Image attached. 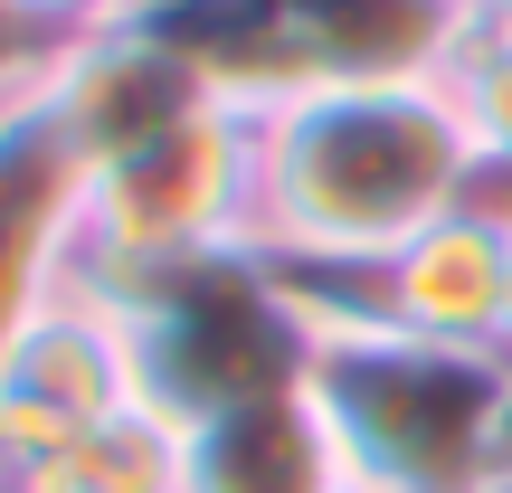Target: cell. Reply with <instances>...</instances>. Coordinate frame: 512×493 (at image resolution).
Segmentation results:
<instances>
[{
    "label": "cell",
    "mask_w": 512,
    "mask_h": 493,
    "mask_svg": "<svg viewBox=\"0 0 512 493\" xmlns=\"http://www.w3.org/2000/svg\"><path fill=\"white\" fill-rule=\"evenodd\" d=\"M484 162L437 76L313 86L256 114V247L304 275H370L465 209Z\"/></svg>",
    "instance_id": "obj_1"
},
{
    "label": "cell",
    "mask_w": 512,
    "mask_h": 493,
    "mask_svg": "<svg viewBox=\"0 0 512 493\" xmlns=\"http://www.w3.org/2000/svg\"><path fill=\"white\" fill-rule=\"evenodd\" d=\"M48 95H57V114H67V133L86 143L95 171L124 162V152H143L152 133H171L181 114L219 105L143 19H105V29L67 38V48L48 57Z\"/></svg>",
    "instance_id": "obj_7"
},
{
    "label": "cell",
    "mask_w": 512,
    "mask_h": 493,
    "mask_svg": "<svg viewBox=\"0 0 512 493\" xmlns=\"http://www.w3.org/2000/svg\"><path fill=\"white\" fill-rule=\"evenodd\" d=\"M48 493H181V427H162L152 408H114L48 465Z\"/></svg>",
    "instance_id": "obj_12"
},
{
    "label": "cell",
    "mask_w": 512,
    "mask_h": 493,
    "mask_svg": "<svg viewBox=\"0 0 512 493\" xmlns=\"http://www.w3.org/2000/svg\"><path fill=\"white\" fill-rule=\"evenodd\" d=\"M503 361H512V275H503Z\"/></svg>",
    "instance_id": "obj_15"
},
{
    "label": "cell",
    "mask_w": 512,
    "mask_h": 493,
    "mask_svg": "<svg viewBox=\"0 0 512 493\" xmlns=\"http://www.w3.org/2000/svg\"><path fill=\"white\" fill-rule=\"evenodd\" d=\"M503 351H446L399 323H342L313 342V408L351 493H484L503 408Z\"/></svg>",
    "instance_id": "obj_3"
},
{
    "label": "cell",
    "mask_w": 512,
    "mask_h": 493,
    "mask_svg": "<svg viewBox=\"0 0 512 493\" xmlns=\"http://www.w3.org/2000/svg\"><path fill=\"white\" fill-rule=\"evenodd\" d=\"M228 238H256V114L200 105L143 152L95 171L86 266H162Z\"/></svg>",
    "instance_id": "obj_4"
},
{
    "label": "cell",
    "mask_w": 512,
    "mask_h": 493,
    "mask_svg": "<svg viewBox=\"0 0 512 493\" xmlns=\"http://www.w3.org/2000/svg\"><path fill=\"white\" fill-rule=\"evenodd\" d=\"M437 86L456 95V114H465V143H475V162H484V190H512V19L475 10L465 38L446 48Z\"/></svg>",
    "instance_id": "obj_11"
},
{
    "label": "cell",
    "mask_w": 512,
    "mask_h": 493,
    "mask_svg": "<svg viewBox=\"0 0 512 493\" xmlns=\"http://www.w3.org/2000/svg\"><path fill=\"white\" fill-rule=\"evenodd\" d=\"M76 294L105 304L133 370V408H152L181 437L209 427L219 408L304 389L313 370L304 294L256 238L162 256V266H76Z\"/></svg>",
    "instance_id": "obj_2"
},
{
    "label": "cell",
    "mask_w": 512,
    "mask_h": 493,
    "mask_svg": "<svg viewBox=\"0 0 512 493\" xmlns=\"http://www.w3.org/2000/svg\"><path fill=\"white\" fill-rule=\"evenodd\" d=\"M19 19H29L48 48H67V38H86V29H105V19H124L133 0H10Z\"/></svg>",
    "instance_id": "obj_13"
},
{
    "label": "cell",
    "mask_w": 512,
    "mask_h": 493,
    "mask_svg": "<svg viewBox=\"0 0 512 493\" xmlns=\"http://www.w3.org/2000/svg\"><path fill=\"white\" fill-rule=\"evenodd\" d=\"M181 493H351V475L313 389H275V399L219 408L209 427H190Z\"/></svg>",
    "instance_id": "obj_9"
},
{
    "label": "cell",
    "mask_w": 512,
    "mask_h": 493,
    "mask_svg": "<svg viewBox=\"0 0 512 493\" xmlns=\"http://www.w3.org/2000/svg\"><path fill=\"white\" fill-rule=\"evenodd\" d=\"M503 275H512V228L484 200H465L437 228H418L389 266H370V285H380V313L418 342L503 351Z\"/></svg>",
    "instance_id": "obj_8"
},
{
    "label": "cell",
    "mask_w": 512,
    "mask_h": 493,
    "mask_svg": "<svg viewBox=\"0 0 512 493\" xmlns=\"http://www.w3.org/2000/svg\"><path fill=\"white\" fill-rule=\"evenodd\" d=\"M484 493H512V370H503V408H494V456H484Z\"/></svg>",
    "instance_id": "obj_14"
},
{
    "label": "cell",
    "mask_w": 512,
    "mask_h": 493,
    "mask_svg": "<svg viewBox=\"0 0 512 493\" xmlns=\"http://www.w3.org/2000/svg\"><path fill=\"white\" fill-rule=\"evenodd\" d=\"M475 10H494V19H512V0H475Z\"/></svg>",
    "instance_id": "obj_16"
},
{
    "label": "cell",
    "mask_w": 512,
    "mask_h": 493,
    "mask_svg": "<svg viewBox=\"0 0 512 493\" xmlns=\"http://www.w3.org/2000/svg\"><path fill=\"white\" fill-rule=\"evenodd\" d=\"M133 408V370H124V342H114L105 304L95 294H57L38 304L29 323L0 342V484H29L67 456L76 437Z\"/></svg>",
    "instance_id": "obj_6"
},
{
    "label": "cell",
    "mask_w": 512,
    "mask_h": 493,
    "mask_svg": "<svg viewBox=\"0 0 512 493\" xmlns=\"http://www.w3.org/2000/svg\"><path fill=\"white\" fill-rule=\"evenodd\" d=\"M475 0H285L294 57L313 86H389V76H437L465 38Z\"/></svg>",
    "instance_id": "obj_10"
},
{
    "label": "cell",
    "mask_w": 512,
    "mask_h": 493,
    "mask_svg": "<svg viewBox=\"0 0 512 493\" xmlns=\"http://www.w3.org/2000/svg\"><path fill=\"white\" fill-rule=\"evenodd\" d=\"M86 200H95V162L67 133V114L48 95V67H38L29 86L0 95V342L76 285V266H86Z\"/></svg>",
    "instance_id": "obj_5"
}]
</instances>
